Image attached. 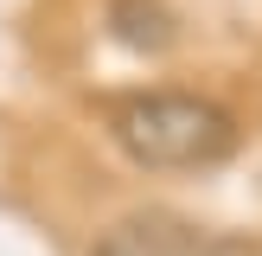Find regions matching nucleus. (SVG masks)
Returning <instances> with one entry per match:
<instances>
[{"label":"nucleus","mask_w":262,"mask_h":256,"mask_svg":"<svg viewBox=\"0 0 262 256\" xmlns=\"http://www.w3.org/2000/svg\"><path fill=\"white\" fill-rule=\"evenodd\" d=\"M199 256H262V250H256V243H243V237H205Z\"/></svg>","instance_id":"4"},{"label":"nucleus","mask_w":262,"mask_h":256,"mask_svg":"<svg viewBox=\"0 0 262 256\" xmlns=\"http://www.w3.org/2000/svg\"><path fill=\"white\" fill-rule=\"evenodd\" d=\"M109 135L135 166L186 173V166H217L237 154V115L192 90H147L109 115Z\"/></svg>","instance_id":"1"},{"label":"nucleus","mask_w":262,"mask_h":256,"mask_svg":"<svg viewBox=\"0 0 262 256\" xmlns=\"http://www.w3.org/2000/svg\"><path fill=\"white\" fill-rule=\"evenodd\" d=\"M205 230L173 211H128L90 243V256H199Z\"/></svg>","instance_id":"2"},{"label":"nucleus","mask_w":262,"mask_h":256,"mask_svg":"<svg viewBox=\"0 0 262 256\" xmlns=\"http://www.w3.org/2000/svg\"><path fill=\"white\" fill-rule=\"evenodd\" d=\"M109 32L128 51H166L173 45V13H166V0H109Z\"/></svg>","instance_id":"3"}]
</instances>
